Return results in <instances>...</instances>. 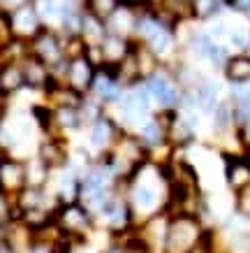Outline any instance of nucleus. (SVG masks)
Masks as SVG:
<instances>
[{
  "label": "nucleus",
  "instance_id": "b1692460",
  "mask_svg": "<svg viewBox=\"0 0 250 253\" xmlns=\"http://www.w3.org/2000/svg\"><path fill=\"white\" fill-rule=\"evenodd\" d=\"M225 7L234 14L250 16V0H225Z\"/></svg>",
  "mask_w": 250,
  "mask_h": 253
},
{
  "label": "nucleus",
  "instance_id": "4468645a",
  "mask_svg": "<svg viewBox=\"0 0 250 253\" xmlns=\"http://www.w3.org/2000/svg\"><path fill=\"white\" fill-rule=\"evenodd\" d=\"M220 75L225 79V84H246L250 82V54L248 51H234L225 61Z\"/></svg>",
  "mask_w": 250,
  "mask_h": 253
},
{
  "label": "nucleus",
  "instance_id": "2eb2a0df",
  "mask_svg": "<svg viewBox=\"0 0 250 253\" xmlns=\"http://www.w3.org/2000/svg\"><path fill=\"white\" fill-rule=\"evenodd\" d=\"M137 19H139V9L121 5V7L105 21L107 33H114V35H121V38H135Z\"/></svg>",
  "mask_w": 250,
  "mask_h": 253
},
{
  "label": "nucleus",
  "instance_id": "dca6fc26",
  "mask_svg": "<svg viewBox=\"0 0 250 253\" xmlns=\"http://www.w3.org/2000/svg\"><path fill=\"white\" fill-rule=\"evenodd\" d=\"M0 86H2V93L9 98L26 88L21 61H0Z\"/></svg>",
  "mask_w": 250,
  "mask_h": 253
},
{
  "label": "nucleus",
  "instance_id": "c756f323",
  "mask_svg": "<svg viewBox=\"0 0 250 253\" xmlns=\"http://www.w3.org/2000/svg\"><path fill=\"white\" fill-rule=\"evenodd\" d=\"M0 158H2V154H0Z\"/></svg>",
  "mask_w": 250,
  "mask_h": 253
},
{
  "label": "nucleus",
  "instance_id": "6e6552de",
  "mask_svg": "<svg viewBox=\"0 0 250 253\" xmlns=\"http://www.w3.org/2000/svg\"><path fill=\"white\" fill-rule=\"evenodd\" d=\"M26 186V161L2 154L0 158V191L14 198Z\"/></svg>",
  "mask_w": 250,
  "mask_h": 253
},
{
  "label": "nucleus",
  "instance_id": "c85d7f7f",
  "mask_svg": "<svg viewBox=\"0 0 250 253\" xmlns=\"http://www.w3.org/2000/svg\"><path fill=\"white\" fill-rule=\"evenodd\" d=\"M0 93H2V86H0Z\"/></svg>",
  "mask_w": 250,
  "mask_h": 253
},
{
  "label": "nucleus",
  "instance_id": "393cba45",
  "mask_svg": "<svg viewBox=\"0 0 250 253\" xmlns=\"http://www.w3.org/2000/svg\"><path fill=\"white\" fill-rule=\"evenodd\" d=\"M26 2H31V0H0V9H5V12H12V9L21 7Z\"/></svg>",
  "mask_w": 250,
  "mask_h": 253
},
{
  "label": "nucleus",
  "instance_id": "39448f33",
  "mask_svg": "<svg viewBox=\"0 0 250 253\" xmlns=\"http://www.w3.org/2000/svg\"><path fill=\"white\" fill-rule=\"evenodd\" d=\"M222 163H225V184L229 186V191L236 195L250 188V151H239V154L222 151Z\"/></svg>",
  "mask_w": 250,
  "mask_h": 253
},
{
  "label": "nucleus",
  "instance_id": "f257e3e1",
  "mask_svg": "<svg viewBox=\"0 0 250 253\" xmlns=\"http://www.w3.org/2000/svg\"><path fill=\"white\" fill-rule=\"evenodd\" d=\"M169 214V211H167ZM204 223L195 211H174L169 214L162 253H192L204 237Z\"/></svg>",
  "mask_w": 250,
  "mask_h": 253
},
{
  "label": "nucleus",
  "instance_id": "f03ea898",
  "mask_svg": "<svg viewBox=\"0 0 250 253\" xmlns=\"http://www.w3.org/2000/svg\"><path fill=\"white\" fill-rule=\"evenodd\" d=\"M144 88L155 109H179V105H181V86L174 79L172 70L165 68V65L158 72H153L151 77L144 79Z\"/></svg>",
  "mask_w": 250,
  "mask_h": 253
},
{
  "label": "nucleus",
  "instance_id": "423d86ee",
  "mask_svg": "<svg viewBox=\"0 0 250 253\" xmlns=\"http://www.w3.org/2000/svg\"><path fill=\"white\" fill-rule=\"evenodd\" d=\"M9 26H12V35L16 40L31 42L44 28V21L39 19L37 9H35V5H33V0H31V2H26V5L9 12Z\"/></svg>",
  "mask_w": 250,
  "mask_h": 253
},
{
  "label": "nucleus",
  "instance_id": "9b49d317",
  "mask_svg": "<svg viewBox=\"0 0 250 253\" xmlns=\"http://www.w3.org/2000/svg\"><path fill=\"white\" fill-rule=\"evenodd\" d=\"M21 68H23V79H26V88H31V91L44 93L53 82H58V79H53L51 68L44 61H39V58H35L31 54L21 58Z\"/></svg>",
  "mask_w": 250,
  "mask_h": 253
},
{
  "label": "nucleus",
  "instance_id": "a878e982",
  "mask_svg": "<svg viewBox=\"0 0 250 253\" xmlns=\"http://www.w3.org/2000/svg\"><path fill=\"white\" fill-rule=\"evenodd\" d=\"M7 114H9V95L0 93V123L7 119Z\"/></svg>",
  "mask_w": 250,
  "mask_h": 253
},
{
  "label": "nucleus",
  "instance_id": "f3484780",
  "mask_svg": "<svg viewBox=\"0 0 250 253\" xmlns=\"http://www.w3.org/2000/svg\"><path fill=\"white\" fill-rule=\"evenodd\" d=\"M53 126L56 132H72L83 128L81 109L79 107H53Z\"/></svg>",
  "mask_w": 250,
  "mask_h": 253
},
{
  "label": "nucleus",
  "instance_id": "cd10ccee",
  "mask_svg": "<svg viewBox=\"0 0 250 253\" xmlns=\"http://www.w3.org/2000/svg\"><path fill=\"white\" fill-rule=\"evenodd\" d=\"M102 253H128V249H125V244H123V246L114 244V246H109V249H107V251H102Z\"/></svg>",
  "mask_w": 250,
  "mask_h": 253
},
{
  "label": "nucleus",
  "instance_id": "5701e85b",
  "mask_svg": "<svg viewBox=\"0 0 250 253\" xmlns=\"http://www.w3.org/2000/svg\"><path fill=\"white\" fill-rule=\"evenodd\" d=\"M118 7H121V0H83V9L95 14L102 21H107Z\"/></svg>",
  "mask_w": 250,
  "mask_h": 253
},
{
  "label": "nucleus",
  "instance_id": "a211bd4d",
  "mask_svg": "<svg viewBox=\"0 0 250 253\" xmlns=\"http://www.w3.org/2000/svg\"><path fill=\"white\" fill-rule=\"evenodd\" d=\"M81 38L86 40V44H102V40L107 38V23L102 21V19H98L95 14L83 9Z\"/></svg>",
  "mask_w": 250,
  "mask_h": 253
},
{
  "label": "nucleus",
  "instance_id": "0eeeda50",
  "mask_svg": "<svg viewBox=\"0 0 250 253\" xmlns=\"http://www.w3.org/2000/svg\"><path fill=\"white\" fill-rule=\"evenodd\" d=\"M95 72H98V68H95L86 56L68 58V61H65V77H63V82H65L68 86H72L74 91H79V93L86 95V93L91 91Z\"/></svg>",
  "mask_w": 250,
  "mask_h": 253
},
{
  "label": "nucleus",
  "instance_id": "1a4fd4ad",
  "mask_svg": "<svg viewBox=\"0 0 250 253\" xmlns=\"http://www.w3.org/2000/svg\"><path fill=\"white\" fill-rule=\"evenodd\" d=\"M37 156L51 168V172H56V169H63L70 165L72 151H70V146L63 135H46L37 144Z\"/></svg>",
  "mask_w": 250,
  "mask_h": 253
},
{
  "label": "nucleus",
  "instance_id": "f8f14e48",
  "mask_svg": "<svg viewBox=\"0 0 250 253\" xmlns=\"http://www.w3.org/2000/svg\"><path fill=\"white\" fill-rule=\"evenodd\" d=\"M135 135L139 137V142L151 151V156L155 154V151H160V149H169L167 128H165V123L160 121L155 114L148 116V119H146V121L135 130Z\"/></svg>",
  "mask_w": 250,
  "mask_h": 253
},
{
  "label": "nucleus",
  "instance_id": "7ed1b4c3",
  "mask_svg": "<svg viewBox=\"0 0 250 253\" xmlns=\"http://www.w3.org/2000/svg\"><path fill=\"white\" fill-rule=\"evenodd\" d=\"M28 54L44 61L49 68L58 65V63L65 61V51H63V35L61 31L56 28H49L44 26L42 31L35 35V38L28 42Z\"/></svg>",
  "mask_w": 250,
  "mask_h": 253
},
{
  "label": "nucleus",
  "instance_id": "4be33fe9",
  "mask_svg": "<svg viewBox=\"0 0 250 253\" xmlns=\"http://www.w3.org/2000/svg\"><path fill=\"white\" fill-rule=\"evenodd\" d=\"M21 209L16 207V202L12 195L0 191V228H7L14 221H21Z\"/></svg>",
  "mask_w": 250,
  "mask_h": 253
},
{
  "label": "nucleus",
  "instance_id": "bb28decb",
  "mask_svg": "<svg viewBox=\"0 0 250 253\" xmlns=\"http://www.w3.org/2000/svg\"><path fill=\"white\" fill-rule=\"evenodd\" d=\"M121 5H128V7L135 9H146L151 5V0H121Z\"/></svg>",
  "mask_w": 250,
  "mask_h": 253
},
{
  "label": "nucleus",
  "instance_id": "9d476101",
  "mask_svg": "<svg viewBox=\"0 0 250 253\" xmlns=\"http://www.w3.org/2000/svg\"><path fill=\"white\" fill-rule=\"evenodd\" d=\"M123 88L121 84H118V79L114 77V72L109 68H98V72H95V77H93V84H91V91L86 93V95H91V98L100 100L102 105H114V102H118V98L123 95Z\"/></svg>",
  "mask_w": 250,
  "mask_h": 253
},
{
  "label": "nucleus",
  "instance_id": "ddd939ff",
  "mask_svg": "<svg viewBox=\"0 0 250 253\" xmlns=\"http://www.w3.org/2000/svg\"><path fill=\"white\" fill-rule=\"evenodd\" d=\"M132 44H135V38H121L114 33H107V38L100 44L102 56H105V68H116L132 51Z\"/></svg>",
  "mask_w": 250,
  "mask_h": 253
},
{
  "label": "nucleus",
  "instance_id": "aec40b11",
  "mask_svg": "<svg viewBox=\"0 0 250 253\" xmlns=\"http://www.w3.org/2000/svg\"><path fill=\"white\" fill-rule=\"evenodd\" d=\"M225 0H192V19L197 23H209L225 12Z\"/></svg>",
  "mask_w": 250,
  "mask_h": 253
},
{
  "label": "nucleus",
  "instance_id": "6ab92c4d",
  "mask_svg": "<svg viewBox=\"0 0 250 253\" xmlns=\"http://www.w3.org/2000/svg\"><path fill=\"white\" fill-rule=\"evenodd\" d=\"M49 176H51V168H49L37 154L33 156V158H26V184L28 186L44 188L46 181H49Z\"/></svg>",
  "mask_w": 250,
  "mask_h": 253
},
{
  "label": "nucleus",
  "instance_id": "412c9836",
  "mask_svg": "<svg viewBox=\"0 0 250 253\" xmlns=\"http://www.w3.org/2000/svg\"><path fill=\"white\" fill-rule=\"evenodd\" d=\"M44 198L46 193L44 188H39V186H23L21 191L14 195V202L16 207L21 209V211H26V209H35V207H44Z\"/></svg>",
  "mask_w": 250,
  "mask_h": 253
},
{
  "label": "nucleus",
  "instance_id": "20e7f679",
  "mask_svg": "<svg viewBox=\"0 0 250 253\" xmlns=\"http://www.w3.org/2000/svg\"><path fill=\"white\" fill-rule=\"evenodd\" d=\"M121 135H123L121 123L105 112L100 119H95V121L88 126V149L98 156L105 154L109 149H114V144L118 142Z\"/></svg>",
  "mask_w": 250,
  "mask_h": 253
}]
</instances>
